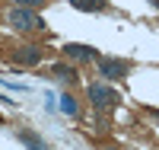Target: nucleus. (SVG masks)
Returning <instances> with one entry per match:
<instances>
[{"instance_id": "f257e3e1", "label": "nucleus", "mask_w": 159, "mask_h": 150, "mask_svg": "<svg viewBox=\"0 0 159 150\" xmlns=\"http://www.w3.org/2000/svg\"><path fill=\"white\" fill-rule=\"evenodd\" d=\"M10 26L13 29H42V16H38V13H32L29 7H16V10H10Z\"/></svg>"}, {"instance_id": "f03ea898", "label": "nucleus", "mask_w": 159, "mask_h": 150, "mask_svg": "<svg viewBox=\"0 0 159 150\" xmlns=\"http://www.w3.org/2000/svg\"><path fill=\"white\" fill-rule=\"evenodd\" d=\"M89 102L96 109H115L118 105V93L111 86H105V83H92L89 86Z\"/></svg>"}, {"instance_id": "7ed1b4c3", "label": "nucleus", "mask_w": 159, "mask_h": 150, "mask_svg": "<svg viewBox=\"0 0 159 150\" xmlns=\"http://www.w3.org/2000/svg\"><path fill=\"white\" fill-rule=\"evenodd\" d=\"M96 64H99V74H102L105 80H121V77H127V70H130V64L121 61V58H99Z\"/></svg>"}, {"instance_id": "20e7f679", "label": "nucleus", "mask_w": 159, "mask_h": 150, "mask_svg": "<svg viewBox=\"0 0 159 150\" xmlns=\"http://www.w3.org/2000/svg\"><path fill=\"white\" fill-rule=\"evenodd\" d=\"M64 54H67L70 61H99V58H96V48H89V45H76V42L64 45Z\"/></svg>"}, {"instance_id": "39448f33", "label": "nucleus", "mask_w": 159, "mask_h": 150, "mask_svg": "<svg viewBox=\"0 0 159 150\" xmlns=\"http://www.w3.org/2000/svg\"><path fill=\"white\" fill-rule=\"evenodd\" d=\"M13 58H16L19 64H38V61H42V48H35V45H25V48H19L16 54H13Z\"/></svg>"}, {"instance_id": "423d86ee", "label": "nucleus", "mask_w": 159, "mask_h": 150, "mask_svg": "<svg viewBox=\"0 0 159 150\" xmlns=\"http://www.w3.org/2000/svg\"><path fill=\"white\" fill-rule=\"evenodd\" d=\"M16 138H19V141H22L25 147H29V150H51V147H48V144H45L42 138H38L35 131H19Z\"/></svg>"}, {"instance_id": "0eeeda50", "label": "nucleus", "mask_w": 159, "mask_h": 150, "mask_svg": "<svg viewBox=\"0 0 159 150\" xmlns=\"http://www.w3.org/2000/svg\"><path fill=\"white\" fill-rule=\"evenodd\" d=\"M70 7L83 10V13H99V10H105V0H70Z\"/></svg>"}, {"instance_id": "6e6552de", "label": "nucleus", "mask_w": 159, "mask_h": 150, "mask_svg": "<svg viewBox=\"0 0 159 150\" xmlns=\"http://www.w3.org/2000/svg\"><path fill=\"white\" fill-rule=\"evenodd\" d=\"M51 70H54L57 80H76V70H73V67H67V64H54Z\"/></svg>"}, {"instance_id": "1a4fd4ad", "label": "nucleus", "mask_w": 159, "mask_h": 150, "mask_svg": "<svg viewBox=\"0 0 159 150\" xmlns=\"http://www.w3.org/2000/svg\"><path fill=\"white\" fill-rule=\"evenodd\" d=\"M61 112L64 115H76L80 109H76V99L73 96H61Z\"/></svg>"}, {"instance_id": "9d476101", "label": "nucleus", "mask_w": 159, "mask_h": 150, "mask_svg": "<svg viewBox=\"0 0 159 150\" xmlns=\"http://www.w3.org/2000/svg\"><path fill=\"white\" fill-rule=\"evenodd\" d=\"M42 3H45V0H16V7H29V10L32 7H42Z\"/></svg>"}, {"instance_id": "9b49d317", "label": "nucleus", "mask_w": 159, "mask_h": 150, "mask_svg": "<svg viewBox=\"0 0 159 150\" xmlns=\"http://www.w3.org/2000/svg\"><path fill=\"white\" fill-rule=\"evenodd\" d=\"M150 3H153V7H159V0H150Z\"/></svg>"}, {"instance_id": "f8f14e48", "label": "nucleus", "mask_w": 159, "mask_h": 150, "mask_svg": "<svg viewBox=\"0 0 159 150\" xmlns=\"http://www.w3.org/2000/svg\"><path fill=\"white\" fill-rule=\"evenodd\" d=\"M105 150H111V147H105Z\"/></svg>"}]
</instances>
